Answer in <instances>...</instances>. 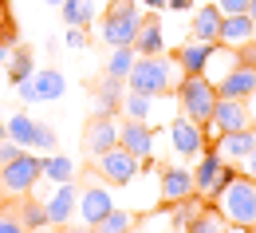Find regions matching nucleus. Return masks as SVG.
Here are the masks:
<instances>
[{"mask_svg": "<svg viewBox=\"0 0 256 233\" xmlns=\"http://www.w3.org/2000/svg\"><path fill=\"white\" fill-rule=\"evenodd\" d=\"M213 4L221 8L224 16H232V12H248V4H252V0H213Z\"/></svg>", "mask_w": 256, "mask_h": 233, "instance_id": "obj_37", "label": "nucleus"}, {"mask_svg": "<svg viewBox=\"0 0 256 233\" xmlns=\"http://www.w3.org/2000/svg\"><path fill=\"white\" fill-rule=\"evenodd\" d=\"M20 213V221H24V229H44V225H52V217H48V205L36 198H24V205L16 209Z\"/></svg>", "mask_w": 256, "mask_h": 233, "instance_id": "obj_30", "label": "nucleus"}, {"mask_svg": "<svg viewBox=\"0 0 256 233\" xmlns=\"http://www.w3.org/2000/svg\"><path fill=\"white\" fill-rule=\"evenodd\" d=\"M213 201H217V213H221L232 229H248V225H256V178H248L244 170L232 174L228 186H224Z\"/></svg>", "mask_w": 256, "mask_h": 233, "instance_id": "obj_2", "label": "nucleus"}, {"mask_svg": "<svg viewBox=\"0 0 256 233\" xmlns=\"http://www.w3.org/2000/svg\"><path fill=\"white\" fill-rule=\"evenodd\" d=\"M186 233H228V221H224L221 213H217V205H213V209L205 205V209L193 217L190 225H186Z\"/></svg>", "mask_w": 256, "mask_h": 233, "instance_id": "obj_28", "label": "nucleus"}, {"mask_svg": "<svg viewBox=\"0 0 256 233\" xmlns=\"http://www.w3.org/2000/svg\"><path fill=\"white\" fill-rule=\"evenodd\" d=\"M248 16H252V20H256V0H252V4H248Z\"/></svg>", "mask_w": 256, "mask_h": 233, "instance_id": "obj_44", "label": "nucleus"}, {"mask_svg": "<svg viewBox=\"0 0 256 233\" xmlns=\"http://www.w3.org/2000/svg\"><path fill=\"white\" fill-rule=\"evenodd\" d=\"M162 48H166L162 24H158V20H142L138 40H134V52H138V56H162Z\"/></svg>", "mask_w": 256, "mask_h": 233, "instance_id": "obj_25", "label": "nucleus"}, {"mask_svg": "<svg viewBox=\"0 0 256 233\" xmlns=\"http://www.w3.org/2000/svg\"><path fill=\"white\" fill-rule=\"evenodd\" d=\"M166 8H178V12H190L193 0H166Z\"/></svg>", "mask_w": 256, "mask_h": 233, "instance_id": "obj_39", "label": "nucleus"}, {"mask_svg": "<svg viewBox=\"0 0 256 233\" xmlns=\"http://www.w3.org/2000/svg\"><path fill=\"white\" fill-rule=\"evenodd\" d=\"M217 87L205 79V75H186L178 83V103H182V115L193 119V123H205L213 119V107H217Z\"/></svg>", "mask_w": 256, "mask_h": 233, "instance_id": "obj_4", "label": "nucleus"}, {"mask_svg": "<svg viewBox=\"0 0 256 233\" xmlns=\"http://www.w3.org/2000/svg\"><path fill=\"white\" fill-rule=\"evenodd\" d=\"M197 190H193V170H182V166H166L158 174V198L166 205H174V201L182 198H193Z\"/></svg>", "mask_w": 256, "mask_h": 233, "instance_id": "obj_14", "label": "nucleus"}, {"mask_svg": "<svg viewBox=\"0 0 256 233\" xmlns=\"http://www.w3.org/2000/svg\"><path fill=\"white\" fill-rule=\"evenodd\" d=\"M32 71H36V60H32L28 48H16V52L8 56V79H12V83H24Z\"/></svg>", "mask_w": 256, "mask_h": 233, "instance_id": "obj_31", "label": "nucleus"}, {"mask_svg": "<svg viewBox=\"0 0 256 233\" xmlns=\"http://www.w3.org/2000/svg\"><path fill=\"white\" fill-rule=\"evenodd\" d=\"M95 166H98V174H102V182H110V186H130V182L138 178V170H142V158H134L126 146H114V150L98 154Z\"/></svg>", "mask_w": 256, "mask_h": 233, "instance_id": "obj_8", "label": "nucleus"}, {"mask_svg": "<svg viewBox=\"0 0 256 233\" xmlns=\"http://www.w3.org/2000/svg\"><path fill=\"white\" fill-rule=\"evenodd\" d=\"M24 154V146L16 142V138H0V166H8V162H16Z\"/></svg>", "mask_w": 256, "mask_h": 233, "instance_id": "obj_35", "label": "nucleus"}, {"mask_svg": "<svg viewBox=\"0 0 256 233\" xmlns=\"http://www.w3.org/2000/svg\"><path fill=\"white\" fill-rule=\"evenodd\" d=\"M8 138H16L24 150L36 146V119H32V115H24V111L8 115Z\"/></svg>", "mask_w": 256, "mask_h": 233, "instance_id": "obj_26", "label": "nucleus"}, {"mask_svg": "<svg viewBox=\"0 0 256 233\" xmlns=\"http://www.w3.org/2000/svg\"><path fill=\"white\" fill-rule=\"evenodd\" d=\"M244 174H248V178H256V150L244 158Z\"/></svg>", "mask_w": 256, "mask_h": 233, "instance_id": "obj_40", "label": "nucleus"}, {"mask_svg": "<svg viewBox=\"0 0 256 233\" xmlns=\"http://www.w3.org/2000/svg\"><path fill=\"white\" fill-rule=\"evenodd\" d=\"M91 229L95 233H130L134 229V213H130V209H110V213H106L98 225H91Z\"/></svg>", "mask_w": 256, "mask_h": 233, "instance_id": "obj_32", "label": "nucleus"}, {"mask_svg": "<svg viewBox=\"0 0 256 233\" xmlns=\"http://www.w3.org/2000/svg\"><path fill=\"white\" fill-rule=\"evenodd\" d=\"M142 20H146V16H142L138 0H110V8H106L102 20H98V40L110 44V48H122V44L134 48Z\"/></svg>", "mask_w": 256, "mask_h": 233, "instance_id": "obj_3", "label": "nucleus"}, {"mask_svg": "<svg viewBox=\"0 0 256 233\" xmlns=\"http://www.w3.org/2000/svg\"><path fill=\"white\" fill-rule=\"evenodd\" d=\"M142 4H146V8H154V12H158V8H166V0H142Z\"/></svg>", "mask_w": 256, "mask_h": 233, "instance_id": "obj_41", "label": "nucleus"}, {"mask_svg": "<svg viewBox=\"0 0 256 233\" xmlns=\"http://www.w3.org/2000/svg\"><path fill=\"white\" fill-rule=\"evenodd\" d=\"M209 52H213V44H205V40L182 44V48H178V64H182V71H186V75H205Z\"/></svg>", "mask_w": 256, "mask_h": 233, "instance_id": "obj_23", "label": "nucleus"}, {"mask_svg": "<svg viewBox=\"0 0 256 233\" xmlns=\"http://www.w3.org/2000/svg\"><path fill=\"white\" fill-rule=\"evenodd\" d=\"M36 178H44V158H32V154L24 150L16 162L0 166V194H4V198H28Z\"/></svg>", "mask_w": 256, "mask_h": 233, "instance_id": "obj_5", "label": "nucleus"}, {"mask_svg": "<svg viewBox=\"0 0 256 233\" xmlns=\"http://www.w3.org/2000/svg\"><path fill=\"white\" fill-rule=\"evenodd\" d=\"M44 205H48V217H52V225H67V221L75 217V209H79V186H75V182L56 186V194L44 201Z\"/></svg>", "mask_w": 256, "mask_h": 233, "instance_id": "obj_18", "label": "nucleus"}, {"mask_svg": "<svg viewBox=\"0 0 256 233\" xmlns=\"http://www.w3.org/2000/svg\"><path fill=\"white\" fill-rule=\"evenodd\" d=\"M114 146H118V123H114V115H95L87 123V131H83V150L91 158H98V154H106Z\"/></svg>", "mask_w": 256, "mask_h": 233, "instance_id": "obj_11", "label": "nucleus"}, {"mask_svg": "<svg viewBox=\"0 0 256 233\" xmlns=\"http://www.w3.org/2000/svg\"><path fill=\"white\" fill-rule=\"evenodd\" d=\"M221 20H224V12L217 4H201V8L193 12V40L217 44V40H221Z\"/></svg>", "mask_w": 256, "mask_h": 233, "instance_id": "obj_21", "label": "nucleus"}, {"mask_svg": "<svg viewBox=\"0 0 256 233\" xmlns=\"http://www.w3.org/2000/svg\"><path fill=\"white\" fill-rule=\"evenodd\" d=\"M122 95H126V79L102 75L95 83V115H114V111H122Z\"/></svg>", "mask_w": 256, "mask_h": 233, "instance_id": "obj_20", "label": "nucleus"}, {"mask_svg": "<svg viewBox=\"0 0 256 233\" xmlns=\"http://www.w3.org/2000/svg\"><path fill=\"white\" fill-rule=\"evenodd\" d=\"M213 123L221 127V134H228V131H248V127H252L248 99H217V107H213Z\"/></svg>", "mask_w": 256, "mask_h": 233, "instance_id": "obj_15", "label": "nucleus"}, {"mask_svg": "<svg viewBox=\"0 0 256 233\" xmlns=\"http://www.w3.org/2000/svg\"><path fill=\"white\" fill-rule=\"evenodd\" d=\"M182 79H186V71L178 64V56H138V64L126 75V87L142 95H170V91H178Z\"/></svg>", "mask_w": 256, "mask_h": 233, "instance_id": "obj_1", "label": "nucleus"}, {"mask_svg": "<svg viewBox=\"0 0 256 233\" xmlns=\"http://www.w3.org/2000/svg\"><path fill=\"white\" fill-rule=\"evenodd\" d=\"M20 87V99L24 103H56L64 99L67 91V79L64 71H56V67H44V71H32L24 83H16Z\"/></svg>", "mask_w": 256, "mask_h": 233, "instance_id": "obj_7", "label": "nucleus"}, {"mask_svg": "<svg viewBox=\"0 0 256 233\" xmlns=\"http://www.w3.org/2000/svg\"><path fill=\"white\" fill-rule=\"evenodd\" d=\"M221 99H252L256 95V67L252 64H236L221 83H217Z\"/></svg>", "mask_w": 256, "mask_h": 233, "instance_id": "obj_16", "label": "nucleus"}, {"mask_svg": "<svg viewBox=\"0 0 256 233\" xmlns=\"http://www.w3.org/2000/svg\"><path fill=\"white\" fill-rule=\"evenodd\" d=\"M232 174H236V166H228L217 150H205V154L197 158V166H193V190H197L201 198H217L224 186H228Z\"/></svg>", "mask_w": 256, "mask_h": 233, "instance_id": "obj_6", "label": "nucleus"}, {"mask_svg": "<svg viewBox=\"0 0 256 233\" xmlns=\"http://www.w3.org/2000/svg\"><path fill=\"white\" fill-rule=\"evenodd\" d=\"M0 233H28L16 213H0Z\"/></svg>", "mask_w": 256, "mask_h": 233, "instance_id": "obj_36", "label": "nucleus"}, {"mask_svg": "<svg viewBox=\"0 0 256 233\" xmlns=\"http://www.w3.org/2000/svg\"><path fill=\"white\" fill-rule=\"evenodd\" d=\"M8 56H12V52H8V44H0V64H8Z\"/></svg>", "mask_w": 256, "mask_h": 233, "instance_id": "obj_42", "label": "nucleus"}, {"mask_svg": "<svg viewBox=\"0 0 256 233\" xmlns=\"http://www.w3.org/2000/svg\"><path fill=\"white\" fill-rule=\"evenodd\" d=\"M201 209H205L201 194H197V198H182V201H174V225H178V229H186V225H190V221L197 217V213H201Z\"/></svg>", "mask_w": 256, "mask_h": 233, "instance_id": "obj_33", "label": "nucleus"}, {"mask_svg": "<svg viewBox=\"0 0 256 233\" xmlns=\"http://www.w3.org/2000/svg\"><path fill=\"white\" fill-rule=\"evenodd\" d=\"M114 209V198H110V190L106 186H98L95 178H87V186H79V217H83V225H98L106 213Z\"/></svg>", "mask_w": 256, "mask_h": 233, "instance_id": "obj_10", "label": "nucleus"}, {"mask_svg": "<svg viewBox=\"0 0 256 233\" xmlns=\"http://www.w3.org/2000/svg\"><path fill=\"white\" fill-rule=\"evenodd\" d=\"M75 233H95V229H91V225H83V229H75Z\"/></svg>", "mask_w": 256, "mask_h": 233, "instance_id": "obj_45", "label": "nucleus"}, {"mask_svg": "<svg viewBox=\"0 0 256 233\" xmlns=\"http://www.w3.org/2000/svg\"><path fill=\"white\" fill-rule=\"evenodd\" d=\"M170 142H174V154H182V158H201V154L209 150L201 123H193V119H186V115L170 123Z\"/></svg>", "mask_w": 256, "mask_h": 233, "instance_id": "obj_9", "label": "nucleus"}, {"mask_svg": "<svg viewBox=\"0 0 256 233\" xmlns=\"http://www.w3.org/2000/svg\"><path fill=\"white\" fill-rule=\"evenodd\" d=\"M158 99L162 95H142V91H130L122 95V115L126 119H142V123H150V115L158 111Z\"/></svg>", "mask_w": 256, "mask_h": 233, "instance_id": "obj_24", "label": "nucleus"}, {"mask_svg": "<svg viewBox=\"0 0 256 233\" xmlns=\"http://www.w3.org/2000/svg\"><path fill=\"white\" fill-rule=\"evenodd\" d=\"M134 64H138V52H134L130 44H122V48H114V52L106 56V75H118V79H126Z\"/></svg>", "mask_w": 256, "mask_h": 233, "instance_id": "obj_29", "label": "nucleus"}, {"mask_svg": "<svg viewBox=\"0 0 256 233\" xmlns=\"http://www.w3.org/2000/svg\"><path fill=\"white\" fill-rule=\"evenodd\" d=\"M106 8H110V0H64L60 4L67 28H91L98 20V12H106Z\"/></svg>", "mask_w": 256, "mask_h": 233, "instance_id": "obj_19", "label": "nucleus"}, {"mask_svg": "<svg viewBox=\"0 0 256 233\" xmlns=\"http://www.w3.org/2000/svg\"><path fill=\"white\" fill-rule=\"evenodd\" d=\"M48 4H56V8H60V4H64V0H48Z\"/></svg>", "mask_w": 256, "mask_h": 233, "instance_id": "obj_46", "label": "nucleus"}, {"mask_svg": "<svg viewBox=\"0 0 256 233\" xmlns=\"http://www.w3.org/2000/svg\"><path fill=\"white\" fill-rule=\"evenodd\" d=\"M118 146H126L130 154L142 158V162H154V131H150V123L126 119V123L118 127Z\"/></svg>", "mask_w": 256, "mask_h": 233, "instance_id": "obj_12", "label": "nucleus"}, {"mask_svg": "<svg viewBox=\"0 0 256 233\" xmlns=\"http://www.w3.org/2000/svg\"><path fill=\"white\" fill-rule=\"evenodd\" d=\"M244 233H256V225H248V229H244Z\"/></svg>", "mask_w": 256, "mask_h": 233, "instance_id": "obj_47", "label": "nucleus"}, {"mask_svg": "<svg viewBox=\"0 0 256 233\" xmlns=\"http://www.w3.org/2000/svg\"><path fill=\"white\" fill-rule=\"evenodd\" d=\"M56 131L48 127V123H36V150H56Z\"/></svg>", "mask_w": 256, "mask_h": 233, "instance_id": "obj_34", "label": "nucleus"}, {"mask_svg": "<svg viewBox=\"0 0 256 233\" xmlns=\"http://www.w3.org/2000/svg\"><path fill=\"white\" fill-rule=\"evenodd\" d=\"M256 40V20L248 16V12H232V16H224L221 20V40L217 44H224V48H244V44H252Z\"/></svg>", "mask_w": 256, "mask_h": 233, "instance_id": "obj_17", "label": "nucleus"}, {"mask_svg": "<svg viewBox=\"0 0 256 233\" xmlns=\"http://www.w3.org/2000/svg\"><path fill=\"white\" fill-rule=\"evenodd\" d=\"M0 138H8V123L4 119H0Z\"/></svg>", "mask_w": 256, "mask_h": 233, "instance_id": "obj_43", "label": "nucleus"}, {"mask_svg": "<svg viewBox=\"0 0 256 233\" xmlns=\"http://www.w3.org/2000/svg\"><path fill=\"white\" fill-rule=\"evenodd\" d=\"M209 150H217L228 166H244V158L256 150V131L248 127V131H228V134H221Z\"/></svg>", "mask_w": 256, "mask_h": 233, "instance_id": "obj_13", "label": "nucleus"}, {"mask_svg": "<svg viewBox=\"0 0 256 233\" xmlns=\"http://www.w3.org/2000/svg\"><path fill=\"white\" fill-rule=\"evenodd\" d=\"M240 64V52L236 48H224V44H213V52H209V64H205V79L217 87L224 75L232 71V67Z\"/></svg>", "mask_w": 256, "mask_h": 233, "instance_id": "obj_22", "label": "nucleus"}, {"mask_svg": "<svg viewBox=\"0 0 256 233\" xmlns=\"http://www.w3.org/2000/svg\"><path fill=\"white\" fill-rule=\"evenodd\" d=\"M44 178H48L52 186L75 182V162H71V158H64V154H52V158H44Z\"/></svg>", "mask_w": 256, "mask_h": 233, "instance_id": "obj_27", "label": "nucleus"}, {"mask_svg": "<svg viewBox=\"0 0 256 233\" xmlns=\"http://www.w3.org/2000/svg\"><path fill=\"white\" fill-rule=\"evenodd\" d=\"M67 48H87V28H67Z\"/></svg>", "mask_w": 256, "mask_h": 233, "instance_id": "obj_38", "label": "nucleus"}]
</instances>
